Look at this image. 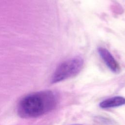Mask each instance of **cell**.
Returning a JSON list of instances; mask_svg holds the SVG:
<instances>
[{
    "label": "cell",
    "mask_w": 125,
    "mask_h": 125,
    "mask_svg": "<svg viewBox=\"0 0 125 125\" xmlns=\"http://www.w3.org/2000/svg\"><path fill=\"white\" fill-rule=\"evenodd\" d=\"M57 104V98L51 91H42L29 94L22 98L17 106L19 116L23 118H36L52 110Z\"/></svg>",
    "instance_id": "cell-1"
},
{
    "label": "cell",
    "mask_w": 125,
    "mask_h": 125,
    "mask_svg": "<svg viewBox=\"0 0 125 125\" xmlns=\"http://www.w3.org/2000/svg\"><path fill=\"white\" fill-rule=\"evenodd\" d=\"M83 61L81 57H75L61 63L55 71L51 82L56 83L75 76L82 69Z\"/></svg>",
    "instance_id": "cell-2"
},
{
    "label": "cell",
    "mask_w": 125,
    "mask_h": 125,
    "mask_svg": "<svg viewBox=\"0 0 125 125\" xmlns=\"http://www.w3.org/2000/svg\"><path fill=\"white\" fill-rule=\"evenodd\" d=\"M98 51L107 66L112 72L118 73L120 70V65L109 51L103 47H99Z\"/></svg>",
    "instance_id": "cell-3"
},
{
    "label": "cell",
    "mask_w": 125,
    "mask_h": 125,
    "mask_svg": "<svg viewBox=\"0 0 125 125\" xmlns=\"http://www.w3.org/2000/svg\"><path fill=\"white\" fill-rule=\"evenodd\" d=\"M125 104V98L121 96H115L104 100L100 104L103 108H109Z\"/></svg>",
    "instance_id": "cell-4"
},
{
    "label": "cell",
    "mask_w": 125,
    "mask_h": 125,
    "mask_svg": "<svg viewBox=\"0 0 125 125\" xmlns=\"http://www.w3.org/2000/svg\"></svg>",
    "instance_id": "cell-5"
}]
</instances>
